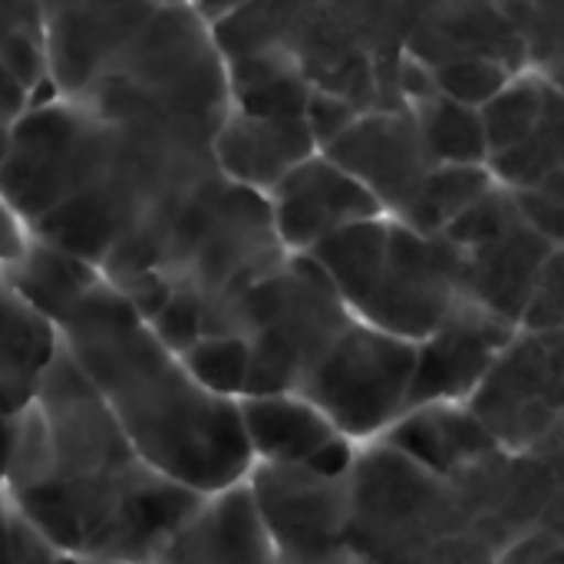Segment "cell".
Segmentation results:
<instances>
[{"instance_id":"cell-36","label":"cell","mask_w":564,"mask_h":564,"mask_svg":"<svg viewBox=\"0 0 564 564\" xmlns=\"http://www.w3.org/2000/svg\"><path fill=\"white\" fill-rule=\"evenodd\" d=\"M26 109V93L20 89V83L10 76V69L0 59V119L17 122Z\"/></svg>"},{"instance_id":"cell-9","label":"cell","mask_w":564,"mask_h":564,"mask_svg":"<svg viewBox=\"0 0 564 564\" xmlns=\"http://www.w3.org/2000/svg\"><path fill=\"white\" fill-rule=\"evenodd\" d=\"M274 564H357L347 552V473L251 463L245 476Z\"/></svg>"},{"instance_id":"cell-13","label":"cell","mask_w":564,"mask_h":564,"mask_svg":"<svg viewBox=\"0 0 564 564\" xmlns=\"http://www.w3.org/2000/svg\"><path fill=\"white\" fill-rule=\"evenodd\" d=\"M516 330L519 327L489 314L486 307L456 297L440 327L416 344L406 410L430 403H466Z\"/></svg>"},{"instance_id":"cell-35","label":"cell","mask_w":564,"mask_h":564,"mask_svg":"<svg viewBox=\"0 0 564 564\" xmlns=\"http://www.w3.org/2000/svg\"><path fill=\"white\" fill-rule=\"evenodd\" d=\"M23 245H26V228H23V225L17 221V215L0 202V274L20 258Z\"/></svg>"},{"instance_id":"cell-26","label":"cell","mask_w":564,"mask_h":564,"mask_svg":"<svg viewBox=\"0 0 564 564\" xmlns=\"http://www.w3.org/2000/svg\"><path fill=\"white\" fill-rule=\"evenodd\" d=\"M178 360L185 364L192 380L202 390H208L212 397H221V400H231V403H238L245 397V387H248V347H245L241 337H228V334L202 337Z\"/></svg>"},{"instance_id":"cell-33","label":"cell","mask_w":564,"mask_h":564,"mask_svg":"<svg viewBox=\"0 0 564 564\" xmlns=\"http://www.w3.org/2000/svg\"><path fill=\"white\" fill-rule=\"evenodd\" d=\"M357 116L360 112L350 102H344V99H337L330 93H317V89H311V99L304 106V122H307V129L314 135L317 152H324Z\"/></svg>"},{"instance_id":"cell-20","label":"cell","mask_w":564,"mask_h":564,"mask_svg":"<svg viewBox=\"0 0 564 564\" xmlns=\"http://www.w3.org/2000/svg\"><path fill=\"white\" fill-rule=\"evenodd\" d=\"M59 354L50 321L30 311L0 278V413L20 416L33 400Z\"/></svg>"},{"instance_id":"cell-17","label":"cell","mask_w":564,"mask_h":564,"mask_svg":"<svg viewBox=\"0 0 564 564\" xmlns=\"http://www.w3.org/2000/svg\"><path fill=\"white\" fill-rule=\"evenodd\" d=\"M155 564H274L245 482L208 496Z\"/></svg>"},{"instance_id":"cell-16","label":"cell","mask_w":564,"mask_h":564,"mask_svg":"<svg viewBox=\"0 0 564 564\" xmlns=\"http://www.w3.org/2000/svg\"><path fill=\"white\" fill-rule=\"evenodd\" d=\"M403 53L426 69L449 59H499L509 69H525L522 43L502 10V3H420Z\"/></svg>"},{"instance_id":"cell-18","label":"cell","mask_w":564,"mask_h":564,"mask_svg":"<svg viewBox=\"0 0 564 564\" xmlns=\"http://www.w3.org/2000/svg\"><path fill=\"white\" fill-rule=\"evenodd\" d=\"M238 423L251 463L264 466H314L327 449L347 443L337 430L301 397H241Z\"/></svg>"},{"instance_id":"cell-7","label":"cell","mask_w":564,"mask_h":564,"mask_svg":"<svg viewBox=\"0 0 564 564\" xmlns=\"http://www.w3.org/2000/svg\"><path fill=\"white\" fill-rule=\"evenodd\" d=\"M443 238L459 251V297L519 327L522 311L545 264L562 251L558 241L535 231L512 192L492 185L463 212Z\"/></svg>"},{"instance_id":"cell-19","label":"cell","mask_w":564,"mask_h":564,"mask_svg":"<svg viewBox=\"0 0 564 564\" xmlns=\"http://www.w3.org/2000/svg\"><path fill=\"white\" fill-rule=\"evenodd\" d=\"M380 440L443 476L459 473L496 449L463 403H430L406 410Z\"/></svg>"},{"instance_id":"cell-38","label":"cell","mask_w":564,"mask_h":564,"mask_svg":"<svg viewBox=\"0 0 564 564\" xmlns=\"http://www.w3.org/2000/svg\"><path fill=\"white\" fill-rule=\"evenodd\" d=\"M10 145H13V122L0 119V165H3L7 155H10Z\"/></svg>"},{"instance_id":"cell-4","label":"cell","mask_w":564,"mask_h":564,"mask_svg":"<svg viewBox=\"0 0 564 564\" xmlns=\"http://www.w3.org/2000/svg\"><path fill=\"white\" fill-rule=\"evenodd\" d=\"M354 321L406 340H426L459 297V251L390 215L350 225L307 254Z\"/></svg>"},{"instance_id":"cell-25","label":"cell","mask_w":564,"mask_h":564,"mask_svg":"<svg viewBox=\"0 0 564 564\" xmlns=\"http://www.w3.org/2000/svg\"><path fill=\"white\" fill-rule=\"evenodd\" d=\"M486 172L506 192H525L564 178L562 109H555L545 122H539L522 142L492 152L486 159Z\"/></svg>"},{"instance_id":"cell-27","label":"cell","mask_w":564,"mask_h":564,"mask_svg":"<svg viewBox=\"0 0 564 564\" xmlns=\"http://www.w3.org/2000/svg\"><path fill=\"white\" fill-rule=\"evenodd\" d=\"M522 53L525 69L562 83V3H502Z\"/></svg>"},{"instance_id":"cell-37","label":"cell","mask_w":564,"mask_h":564,"mask_svg":"<svg viewBox=\"0 0 564 564\" xmlns=\"http://www.w3.org/2000/svg\"><path fill=\"white\" fill-rule=\"evenodd\" d=\"M13 443H17V416H3L0 413V482H3V476L10 469Z\"/></svg>"},{"instance_id":"cell-2","label":"cell","mask_w":564,"mask_h":564,"mask_svg":"<svg viewBox=\"0 0 564 564\" xmlns=\"http://www.w3.org/2000/svg\"><path fill=\"white\" fill-rule=\"evenodd\" d=\"M562 509V466L545 456L486 453L433 473L383 440L354 449L344 542L357 564H492Z\"/></svg>"},{"instance_id":"cell-10","label":"cell","mask_w":564,"mask_h":564,"mask_svg":"<svg viewBox=\"0 0 564 564\" xmlns=\"http://www.w3.org/2000/svg\"><path fill=\"white\" fill-rule=\"evenodd\" d=\"M93 116L69 99L26 106L13 122V145L0 165V202L30 231L83 182Z\"/></svg>"},{"instance_id":"cell-29","label":"cell","mask_w":564,"mask_h":564,"mask_svg":"<svg viewBox=\"0 0 564 564\" xmlns=\"http://www.w3.org/2000/svg\"><path fill=\"white\" fill-rule=\"evenodd\" d=\"M149 330L165 344L172 354H185L205 337V321H202V304L188 291H172L165 307L149 321Z\"/></svg>"},{"instance_id":"cell-21","label":"cell","mask_w":564,"mask_h":564,"mask_svg":"<svg viewBox=\"0 0 564 564\" xmlns=\"http://www.w3.org/2000/svg\"><path fill=\"white\" fill-rule=\"evenodd\" d=\"M0 278L10 284V291L30 311H36L53 327L69 314V307L83 294H89L102 281L96 274V268H89L86 261H79L46 241H36L30 235H26L20 258Z\"/></svg>"},{"instance_id":"cell-23","label":"cell","mask_w":564,"mask_h":564,"mask_svg":"<svg viewBox=\"0 0 564 564\" xmlns=\"http://www.w3.org/2000/svg\"><path fill=\"white\" fill-rule=\"evenodd\" d=\"M496 182L489 178L486 165H436L423 188L416 192L413 205L403 212L406 228L420 235H443L463 212H469Z\"/></svg>"},{"instance_id":"cell-22","label":"cell","mask_w":564,"mask_h":564,"mask_svg":"<svg viewBox=\"0 0 564 564\" xmlns=\"http://www.w3.org/2000/svg\"><path fill=\"white\" fill-rule=\"evenodd\" d=\"M555 109H562V83L522 69L516 73L482 109V132H486V145L489 155L502 152L516 142H522L539 122H545Z\"/></svg>"},{"instance_id":"cell-24","label":"cell","mask_w":564,"mask_h":564,"mask_svg":"<svg viewBox=\"0 0 564 564\" xmlns=\"http://www.w3.org/2000/svg\"><path fill=\"white\" fill-rule=\"evenodd\" d=\"M406 109L413 112L420 135L430 155L436 159V165H486L489 145L476 109L456 106L436 93Z\"/></svg>"},{"instance_id":"cell-14","label":"cell","mask_w":564,"mask_h":564,"mask_svg":"<svg viewBox=\"0 0 564 564\" xmlns=\"http://www.w3.org/2000/svg\"><path fill=\"white\" fill-rule=\"evenodd\" d=\"M274 235L288 254H311L330 235L383 215L377 202L321 152L268 195Z\"/></svg>"},{"instance_id":"cell-30","label":"cell","mask_w":564,"mask_h":564,"mask_svg":"<svg viewBox=\"0 0 564 564\" xmlns=\"http://www.w3.org/2000/svg\"><path fill=\"white\" fill-rule=\"evenodd\" d=\"M564 324V281H562V251L545 264L542 278L535 281V291L522 311L519 330L532 334H562Z\"/></svg>"},{"instance_id":"cell-34","label":"cell","mask_w":564,"mask_h":564,"mask_svg":"<svg viewBox=\"0 0 564 564\" xmlns=\"http://www.w3.org/2000/svg\"><path fill=\"white\" fill-rule=\"evenodd\" d=\"M562 525H539L509 542L492 564H562Z\"/></svg>"},{"instance_id":"cell-12","label":"cell","mask_w":564,"mask_h":564,"mask_svg":"<svg viewBox=\"0 0 564 564\" xmlns=\"http://www.w3.org/2000/svg\"><path fill=\"white\" fill-rule=\"evenodd\" d=\"M321 155L344 169L390 218H403L436 169L406 106L360 112Z\"/></svg>"},{"instance_id":"cell-8","label":"cell","mask_w":564,"mask_h":564,"mask_svg":"<svg viewBox=\"0 0 564 564\" xmlns=\"http://www.w3.org/2000/svg\"><path fill=\"white\" fill-rule=\"evenodd\" d=\"M562 334L516 330L463 403L496 449L512 456L562 446Z\"/></svg>"},{"instance_id":"cell-31","label":"cell","mask_w":564,"mask_h":564,"mask_svg":"<svg viewBox=\"0 0 564 564\" xmlns=\"http://www.w3.org/2000/svg\"><path fill=\"white\" fill-rule=\"evenodd\" d=\"M46 539L0 496V564H56Z\"/></svg>"},{"instance_id":"cell-5","label":"cell","mask_w":564,"mask_h":564,"mask_svg":"<svg viewBox=\"0 0 564 564\" xmlns=\"http://www.w3.org/2000/svg\"><path fill=\"white\" fill-rule=\"evenodd\" d=\"M350 324L354 317L324 271L307 254H284L274 271L231 304L215 334L241 337L248 347L245 397H297Z\"/></svg>"},{"instance_id":"cell-32","label":"cell","mask_w":564,"mask_h":564,"mask_svg":"<svg viewBox=\"0 0 564 564\" xmlns=\"http://www.w3.org/2000/svg\"><path fill=\"white\" fill-rule=\"evenodd\" d=\"M522 218L542 231L545 238L562 245V215H564V178L539 185V188H525V192H512Z\"/></svg>"},{"instance_id":"cell-6","label":"cell","mask_w":564,"mask_h":564,"mask_svg":"<svg viewBox=\"0 0 564 564\" xmlns=\"http://www.w3.org/2000/svg\"><path fill=\"white\" fill-rule=\"evenodd\" d=\"M416 344L354 321L297 390L350 446L380 440L410 400Z\"/></svg>"},{"instance_id":"cell-3","label":"cell","mask_w":564,"mask_h":564,"mask_svg":"<svg viewBox=\"0 0 564 564\" xmlns=\"http://www.w3.org/2000/svg\"><path fill=\"white\" fill-rule=\"evenodd\" d=\"M56 337L119 433L159 476L205 499L245 482L251 453L238 403L202 390L122 294L99 281L56 324Z\"/></svg>"},{"instance_id":"cell-1","label":"cell","mask_w":564,"mask_h":564,"mask_svg":"<svg viewBox=\"0 0 564 564\" xmlns=\"http://www.w3.org/2000/svg\"><path fill=\"white\" fill-rule=\"evenodd\" d=\"M0 489L56 555L99 564H155L205 502L142 463L63 350L17 416Z\"/></svg>"},{"instance_id":"cell-28","label":"cell","mask_w":564,"mask_h":564,"mask_svg":"<svg viewBox=\"0 0 564 564\" xmlns=\"http://www.w3.org/2000/svg\"><path fill=\"white\" fill-rule=\"evenodd\" d=\"M433 73V89L436 96L466 106V109H482L512 76L516 69H509L499 59H486V56H473V59H449L430 69Z\"/></svg>"},{"instance_id":"cell-39","label":"cell","mask_w":564,"mask_h":564,"mask_svg":"<svg viewBox=\"0 0 564 564\" xmlns=\"http://www.w3.org/2000/svg\"><path fill=\"white\" fill-rule=\"evenodd\" d=\"M56 564H99V562H79V558H63V555H59V562Z\"/></svg>"},{"instance_id":"cell-11","label":"cell","mask_w":564,"mask_h":564,"mask_svg":"<svg viewBox=\"0 0 564 564\" xmlns=\"http://www.w3.org/2000/svg\"><path fill=\"white\" fill-rule=\"evenodd\" d=\"M284 254L288 251L271 225L268 198L228 185L172 291H188L202 304L205 337H212L231 304L274 271Z\"/></svg>"},{"instance_id":"cell-40","label":"cell","mask_w":564,"mask_h":564,"mask_svg":"<svg viewBox=\"0 0 564 564\" xmlns=\"http://www.w3.org/2000/svg\"><path fill=\"white\" fill-rule=\"evenodd\" d=\"M0 496H3V489H0Z\"/></svg>"},{"instance_id":"cell-15","label":"cell","mask_w":564,"mask_h":564,"mask_svg":"<svg viewBox=\"0 0 564 564\" xmlns=\"http://www.w3.org/2000/svg\"><path fill=\"white\" fill-rule=\"evenodd\" d=\"M212 155L228 185L268 198L274 185L317 155V145L304 119L248 116L228 109L212 139Z\"/></svg>"}]
</instances>
